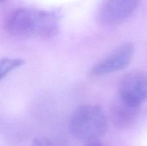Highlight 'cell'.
Here are the masks:
<instances>
[{"instance_id": "3957f363", "label": "cell", "mask_w": 147, "mask_h": 146, "mask_svg": "<svg viewBox=\"0 0 147 146\" xmlns=\"http://www.w3.org/2000/svg\"><path fill=\"white\" fill-rule=\"evenodd\" d=\"M119 96L132 104L141 107L147 100V73L141 70L129 72L121 77Z\"/></svg>"}, {"instance_id": "ba28073f", "label": "cell", "mask_w": 147, "mask_h": 146, "mask_svg": "<svg viewBox=\"0 0 147 146\" xmlns=\"http://www.w3.org/2000/svg\"><path fill=\"white\" fill-rule=\"evenodd\" d=\"M31 146H57L52 139L47 137H37L32 141Z\"/></svg>"}, {"instance_id": "6da1fadb", "label": "cell", "mask_w": 147, "mask_h": 146, "mask_svg": "<svg viewBox=\"0 0 147 146\" xmlns=\"http://www.w3.org/2000/svg\"><path fill=\"white\" fill-rule=\"evenodd\" d=\"M5 29L15 37L51 38L58 33L59 19L51 11L21 8L9 16Z\"/></svg>"}, {"instance_id": "8992f818", "label": "cell", "mask_w": 147, "mask_h": 146, "mask_svg": "<svg viewBox=\"0 0 147 146\" xmlns=\"http://www.w3.org/2000/svg\"><path fill=\"white\" fill-rule=\"evenodd\" d=\"M139 110L140 107L123 100L118 95L111 105V120L117 128H129L136 122Z\"/></svg>"}, {"instance_id": "9c48e42d", "label": "cell", "mask_w": 147, "mask_h": 146, "mask_svg": "<svg viewBox=\"0 0 147 146\" xmlns=\"http://www.w3.org/2000/svg\"><path fill=\"white\" fill-rule=\"evenodd\" d=\"M85 146H107V145H106L103 144V143H100V142H98L96 140V141L89 142V143Z\"/></svg>"}, {"instance_id": "277c9868", "label": "cell", "mask_w": 147, "mask_h": 146, "mask_svg": "<svg viewBox=\"0 0 147 146\" xmlns=\"http://www.w3.org/2000/svg\"><path fill=\"white\" fill-rule=\"evenodd\" d=\"M134 54V46L132 43L121 44L95 64L89 72V74L91 77H100L123 70L131 63Z\"/></svg>"}, {"instance_id": "52a82bcc", "label": "cell", "mask_w": 147, "mask_h": 146, "mask_svg": "<svg viewBox=\"0 0 147 146\" xmlns=\"http://www.w3.org/2000/svg\"><path fill=\"white\" fill-rule=\"evenodd\" d=\"M25 60L21 58L4 57L0 60V81L13 70L24 65Z\"/></svg>"}, {"instance_id": "7a4b0ae2", "label": "cell", "mask_w": 147, "mask_h": 146, "mask_svg": "<svg viewBox=\"0 0 147 146\" xmlns=\"http://www.w3.org/2000/svg\"><path fill=\"white\" fill-rule=\"evenodd\" d=\"M69 127L72 135L77 140L88 143L96 141L106 133L107 117L98 105L83 104L73 112Z\"/></svg>"}, {"instance_id": "5b68a950", "label": "cell", "mask_w": 147, "mask_h": 146, "mask_svg": "<svg viewBox=\"0 0 147 146\" xmlns=\"http://www.w3.org/2000/svg\"><path fill=\"white\" fill-rule=\"evenodd\" d=\"M140 0H107L100 11V21L107 26L121 24L137 9Z\"/></svg>"}, {"instance_id": "30bf717a", "label": "cell", "mask_w": 147, "mask_h": 146, "mask_svg": "<svg viewBox=\"0 0 147 146\" xmlns=\"http://www.w3.org/2000/svg\"><path fill=\"white\" fill-rule=\"evenodd\" d=\"M4 1H5V0H0V4H1V3L4 2Z\"/></svg>"}]
</instances>
